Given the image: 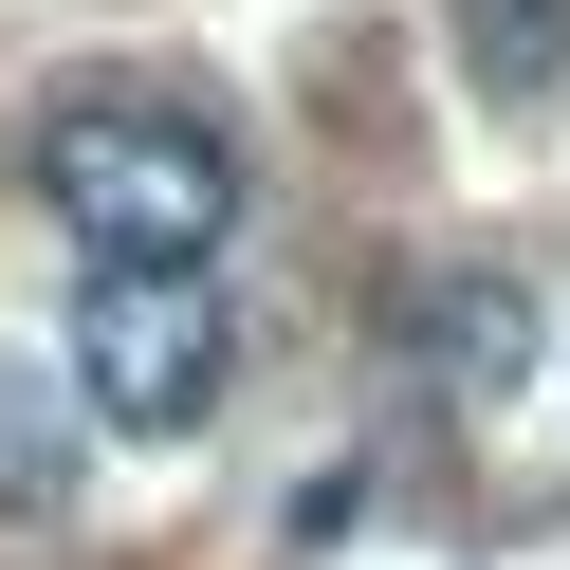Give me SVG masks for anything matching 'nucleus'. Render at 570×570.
Wrapping results in <instances>:
<instances>
[{
  "mask_svg": "<svg viewBox=\"0 0 570 570\" xmlns=\"http://www.w3.org/2000/svg\"><path fill=\"white\" fill-rule=\"evenodd\" d=\"M38 203L92 258H203V239L239 222V148L185 92H56L38 111Z\"/></svg>",
  "mask_w": 570,
  "mask_h": 570,
  "instance_id": "nucleus-1",
  "label": "nucleus"
},
{
  "mask_svg": "<svg viewBox=\"0 0 570 570\" xmlns=\"http://www.w3.org/2000/svg\"><path fill=\"white\" fill-rule=\"evenodd\" d=\"M222 350H239L222 258H75V405L92 423L185 442V423L222 405Z\"/></svg>",
  "mask_w": 570,
  "mask_h": 570,
  "instance_id": "nucleus-2",
  "label": "nucleus"
},
{
  "mask_svg": "<svg viewBox=\"0 0 570 570\" xmlns=\"http://www.w3.org/2000/svg\"><path fill=\"white\" fill-rule=\"evenodd\" d=\"M405 368L460 386V405H497V386H533V350H552V313H533V258H423L405 276Z\"/></svg>",
  "mask_w": 570,
  "mask_h": 570,
  "instance_id": "nucleus-3",
  "label": "nucleus"
},
{
  "mask_svg": "<svg viewBox=\"0 0 570 570\" xmlns=\"http://www.w3.org/2000/svg\"><path fill=\"white\" fill-rule=\"evenodd\" d=\"M75 479H92V405H75V368H0V515H56Z\"/></svg>",
  "mask_w": 570,
  "mask_h": 570,
  "instance_id": "nucleus-4",
  "label": "nucleus"
},
{
  "mask_svg": "<svg viewBox=\"0 0 570 570\" xmlns=\"http://www.w3.org/2000/svg\"><path fill=\"white\" fill-rule=\"evenodd\" d=\"M460 75H479V111H552L570 92V0H442Z\"/></svg>",
  "mask_w": 570,
  "mask_h": 570,
  "instance_id": "nucleus-5",
  "label": "nucleus"
}]
</instances>
